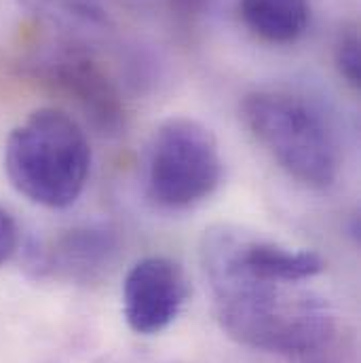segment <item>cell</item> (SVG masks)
Wrapping results in <instances>:
<instances>
[{
	"label": "cell",
	"mask_w": 361,
	"mask_h": 363,
	"mask_svg": "<svg viewBox=\"0 0 361 363\" xmlns=\"http://www.w3.org/2000/svg\"><path fill=\"white\" fill-rule=\"evenodd\" d=\"M201 264L218 323L235 342L274 355H309L332 342L334 313L323 296L243 271L213 228L203 237Z\"/></svg>",
	"instance_id": "obj_1"
},
{
	"label": "cell",
	"mask_w": 361,
	"mask_h": 363,
	"mask_svg": "<svg viewBox=\"0 0 361 363\" xmlns=\"http://www.w3.org/2000/svg\"><path fill=\"white\" fill-rule=\"evenodd\" d=\"M89 172V138L64 110L38 108L6 138L4 174L34 205L72 207L85 192Z\"/></svg>",
	"instance_id": "obj_2"
},
{
	"label": "cell",
	"mask_w": 361,
	"mask_h": 363,
	"mask_svg": "<svg viewBox=\"0 0 361 363\" xmlns=\"http://www.w3.org/2000/svg\"><path fill=\"white\" fill-rule=\"evenodd\" d=\"M241 118L256 142L298 184L326 190L340 172L338 135L326 112L306 95L256 89L241 101Z\"/></svg>",
	"instance_id": "obj_3"
},
{
	"label": "cell",
	"mask_w": 361,
	"mask_h": 363,
	"mask_svg": "<svg viewBox=\"0 0 361 363\" xmlns=\"http://www.w3.org/2000/svg\"><path fill=\"white\" fill-rule=\"evenodd\" d=\"M224 163L213 133L199 121L174 116L152 135L146 163L148 199L167 211L207 201L222 184Z\"/></svg>",
	"instance_id": "obj_4"
},
{
	"label": "cell",
	"mask_w": 361,
	"mask_h": 363,
	"mask_svg": "<svg viewBox=\"0 0 361 363\" xmlns=\"http://www.w3.org/2000/svg\"><path fill=\"white\" fill-rule=\"evenodd\" d=\"M40 77L79 104L93 129L114 138L125 129V104L106 68L77 45L55 47L38 62Z\"/></svg>",
	"instance_id": "obj_5"
},
{
	"label": "cell",
	"mask_w": 361,
	"mask_h": 363,
	"mask_svg": "<svg viewBox=\"0 0 361 363\" xmlns=\"http://www.w3.org/2000/svg\"><path fill=\"white\" fill-rule=\"evenodd\" d=\"M188 283L178 262L148 256L135 262L123 281V317L131 332L155 336L165 332L182 313Z\"/></svg>",
	"instance_id": "obj_6"
},
{
	"label": "cell",
	"mask_w": 361,
	"mask_h": 363,
	"mask_svg": "<svg viewBox=\"0 0 361 363\" xmlns=\"http://www.w3.org/2000/svg\"><path fill=\"white\" fill-rule=\"evenodd\" d=\"M118 233L108 224L74 226L36 252L32 271L70 283H89L101 277L118 254Z\"/></svg>",
	"instance_id": "obj_7"
},
{
	"label": "cell",
	"mask_w": 361,
	"mask_h": 363,
	"mask_svg": "<svg viewBox=\"0 0 361 363\" xmlns=\"http://www.w3.org/2000/svg\"><path fill=\"white\" fill-rule=\"evenodd\" d=\"M239 15L256 38L291 45L311 23V0H239Z\"/></svg>",
	"instance_id": "obj_8"
},
{
	"label": "cell",
	"mask_w": 361,
	"mask_h": 363,
	"mask_svg": "<svg viewBox=\"0 0 361 363\" xmlns=\"http://www.w3.org/2000/svg\"><path fill=\"white\" fill-rule=\"evenodd\" d=\"M334 64L338 74L351 89L361 87V40L357 26H347L334 43Z\"/></svg>",
	"instance_id": "obj_9"
},
{
	"label": "cell",
	"mask_w": 361,
	"mask_h": 363,
	"mask_svg": "<svg viewBox=\"0 0 361 363\" xmlns=\"http://www.w3.org/2000/svg\"><path fill=\"white\" fill-rule=\"evenodd\" d=\"M36 9L68 21H85L89 26L104 23V13L95 0H30Z\"/></svg>",
	"instance_id": "obj_10"
},
{
	"label": "cell",
	"mask_w": 361,
	"mask_h": 363,
	"mask_svg": "<svg viewBox=\"0 0 361 363\" xmlns=\"http://www.w3.org/2000/svg\"><path fill=\"white\" fill-rule=\"evenodd\" d=\"M19 243L21 233L17 220L4 207H0V267L6 264L19 252Z\"/></svg>",
	"instance_id": "obj_11"
},
{
	"label": "cell",
	"mask_w": 361,
	"mask_h": 363,
	"mask_svg": "<svg viewBox=\"0 0 361 363\" xmlns=\"http://www.w3.org/2000/svg\"><path fill=\"white\" fill-rule=\"evenodd\" d=\"M172 2V11H176V15H180L184 19H192L196 15H201L205 11V6H209L211 0H170Z\"/></svg>",
	"instance_id": "obj_12"
},
{
	"label": "cell",
	"mask_w": 361,
	"mask_h": 363,
	"mask_svg": "<svg viewBox=\"0 0 361 363\" xmlns=\"http://www.w3.org/2000/svg\"><path fill=\"white\" fill-rule=\"evenodd\" d=\"M104 363H142V362H135V359H108V362Z\"/></svg>",
	"instance_id": "obj_13"
},
{
	"label": "cell",
	"mask_w": 361,
	"mask_h": 363,
	"mask_svg": "<svg viewBox=\"0 0 361 363\" xmlns=\"http://www.w3.org/2000/svg\"><path fill=\"white\" fill-rule=\"evenodd\" d=\"M326 363H330V362H326Z\"/></svg>",
	"instance_id": "obj_14"
}]
</instances>
